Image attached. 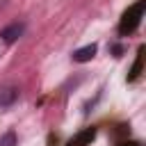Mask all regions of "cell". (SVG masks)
Listing matches in <instances>:
<instances>
[{
	"label": "cell",
	"instance_id": "obj_3",
	"mask_svg": "<svg viewBox=\"0 0 146 146\" xmlns=\"http://www.w3.org/2000/svg\"><path fill=\"white\" fill-rule=\"evenodd\" d=\"M96 50H98L96 43H89V46H84V48H78V50L73 52V62H80V64H82V62H89V59L96 55Z\"/></svg>",
	"mask_w": 146,
	"mask_h": 146
},
{
	"label": "cell",
	"instance_id": "obj_6",
	"mask_svg": "<svg viewBox=\"0 0 146 146\" xmlns=\"http://www.w3.org/2000/svg\"><path fill=\"white\" fill-rule=\"evenodd\" d=\"M0 146H16V135L14 132H5L0 137Z\"/></svg>",
	"mask_w": 146,
	"mask_h": 146
},
{
	"label": "cell",
	"instance_id": "obj_2",
	"mask_svg": "<svg viewBox=\"0 0 146 146\" xmlns=\"http://www.w3.org/2000/svg\"><path fill=\"white\" fill-rule=\"evenodd\" d=\"M23 30H25L23 23H11V25H7V27L0 32V39H2L5 43H14V41L23 34Z\"/></svg>",
	"mask_w": 146,
	"mask_h": 146
},
{
	"label": "cell",
	"instance_id": "obj_1",
	"mask_svg": "<svg viewBox=\"0 0 146 146\" xmlns=\"http://www.w3.org/2000/svg\"><path fill=\"white\" fill-rule=\"evenodd\" d=\"M141 14H144V0H139L132 9H128L125 11V16H123V23H121V34H125V32H132L137 25H139V21H141Z\"/></svg>",
	"mask_w": 146,
	"mask_h": 146
},
{
	"label": "cell",
	"instance_id": "obj_4",
	"mask_svg": "<svg viewBox=\"0 0 146 146\" xmlns=\"http://www.w3.org/2000/svg\"><path fill=\"white\" fill-rule=\"evenodd\" d=\"M16 98H18V89L16 87H2L0 89V107H9Z\"/></svg>",
	"mask_w": 146,
	"mask_h": 146
},
{
	"label": "cell",
	"instance_id": "obj_5",
	"mask_svg": "<svg viewBox=\"0 0 146 146\" xmlns=\"http://www.w3.org/2000/svg\"><path fill=\"white\" fill-rule=\"evenodd\" d=\"M91 139H94V128H89V130L80 132L75 139H71V141H68V146H84V144H89Z\"/></svg>",
	"mask_w": 146,
	"mask_h": 146
}]
</instances>
